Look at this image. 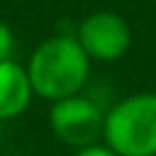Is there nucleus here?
<instances>
[{
	"label": "nucleus",
	"instance_id": "nucleus-1",
	"mask_svg": "<svg viewBox=\"0 0 156 156\" xmlns=\"http://www.w3.org/2000/svg\"><path fill=\"white\" fill-rule=\"evenodd\" d=\"M27 73L34 95L46 102H56L80 95L90 78V56L76 34H54L37 44L27 61Z\"/></svg>",
	"mask_w": 156,
	"mask_h": 156
},
{
	"label": "nucleus",
	"instance_id": "nucleus-2",
	"mask_svg": "<svg viewBox=\"0 0 156 156\" xmlns=\"http://www.w3.org/2000/svg\"><path fill=\"white\" fill-rule=\"evenodd\" d=\"M102 141L119 156H156V93L124 95L105 112Z\"/></svg>",
	"mask_w": 156,
	"mask_h": 156
},
{
	"label": "nucleus",
	"instance_id": "nucleus-3",
	"mask_svg": "<svg viewBox=\"0 0 156 156\" xmlns=\"http://www.w3.org/2000/svg\"><path fill=\"white\" fill-rule=\"evenodd\" d=\"M49 127L58 136V141L73 149H83L102 139L105 110L85 95H71V98L51 102Z\"/></svg>",
	"mask_w": 156,
	"mask_h": 156
},
{
	"label": "nucleus",
	"instance_id": "nucleus-4",
	"mask_svg": "<svg viewBox=\"0 0 156 156\" xmlns=\"http://www.w3.org/2000/svg\"><path fill=\"white\" fill-rule=\"evenodd\" d=\"M76 39L90 56V61L112 63L119 61L132 46V27L129 22L112 10H98L80 20L76 29Z\"/></svg>",
	"mask_w": 156,
	"mask_h": 156
},
{
	"label": "nucleus",
	"instance_id": "nucleus-5",
	"mask_svg": "<svg viewBox=\"0 0 156 156\" xmlns=\"http://www.w3.org/2000/svg\"><path fill=\"white\" fill-rule=\"evenodd\" d=\"M34 88L29 83L27 66L7 58L0 63V122L15 119L32 105Z\"/></svg>",
	"mask_w": 156,
	"mask_h": 156
},
{
	"label": "nucleus",
	"instance_id": "nucleus-6",
	"mask_svg": "<svg viewBox=\"0 0 156 156\" xmlns=\"http://www.w3.org/2000/svg\"><path fill=\"white\" fill-rule=\"evenodd\" d=\"M12 54H15V32L10 29L7 22L0 20V63L12 58Z\"/></svg>",
	"mask_w": 156,
	"mask_h": 156
},
{
	"label": "nucleus",
	"instance_id": "nucleus-7",
	"mask_svg": "<svg viewBox=\"0 0 156 156\" xmlns=\"http://www.w3.org/2000/svg\"><path fill=\"white\" fill-rule=\"evenodd\" d=\"M73 156H119L117 151H112L105 141H98V144H90V146H83V149H76Z\"/></svg>",
	"mask_w": 156,
	"mask_h": 156
}]
</instances>
